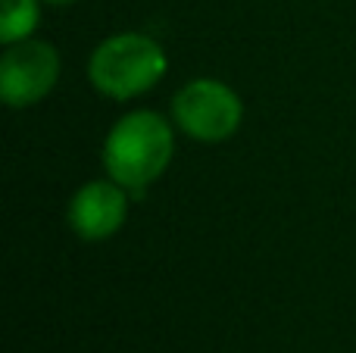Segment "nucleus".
I'll use <instances>...</instances> for the list:
<instances>
[{"mask_svg":"<svg viewBox=\"0 0 356 353\" xmlns=\"http://www.w3.org/2000/svg\"><path fill=\"white\" fill-rule=\"evenodd\" d=\"M172 129L160 113L138 110L122 116L104 144V166L125 191H144L172 163Z\"/></svg>","mask_w":356,"mask_h":353,"instance_id":"nucleus-1","label":"nucleus"},{"mask_svg":"<svg viewBox=\"0 0 356 353\" xmlns=\"http://www.w3.org/2000/svg\"><path fill=\"white\" fill-rule=\"evenodd\" d=\"M38 0H0V41H25L38 28Z\"/></svg>","mask_w":356,"mask_h":353,"instance_id":"nucleus-6","label":"nucleus"},{"mask_svg":"<svg viewBox=\"0 0 356 353\" xmlns=\"http://www.w3.org/2000/svg\"><path fill=\"white\" fill-rule=\"evenodd\" d=\"M166 75V54L147 35H116L91 54L88 79L100 94L113 100H129L150 91Z\"/></svg>","mask_w":356,"mask_h":353,"instance_id":"nucleus-2","label":"nucleus"},{"mask_svg":"<svg viewBox=\"0 0 356 353\" xmlns=\"http://www.w3.org/2000/svg\"><path fill=\"white\" fill-rule=\"evenodd\" d=\"M44 3H54V6H63V3H72V0H44Z\"/></svg>","mask_w":356,"mask_h":353,"instance_id":"nucleus-7","label":"nucleus"},{"mask_svg":"<svg viewBox=\"0 0 356 353\" xmlns=\"http://www.w3.org/2000/svg\"><path fill=\"white\" fill-rule=\"evenodd\" d=\"M172 116L188 138L216 144L238 131L241 119H244V106L228 85L216 79H194L175 94Z\"/></svg>","mask_w":356,"mask_h":353,"instance_id":"nucleus-3","label":"nucleus"},{"mask_svg":"<svg viewBox=\"0 0 356 353\" xmlns=\"http://www.w3.org/2000/svg\"><path fill=\"white\" fill-rule=\"evenodd\" d=\"M60 79V56L47 41L6 44L0 60V94L10 106H31L54 91Z\"/></svg>","mask_w":356,"mask_h":353,"instance_id":"nucleus-4","label":"nucleus"},{"mask_svg":"<svg viewBox=\"0 0 356 353\" xmlns=\"http://www.w3.org/2000/svg\"><path fill=\"white\" fill-rule=\"evenodd\" d=\"M129 216V194L119 181H88L69 204V225L85 241H106Z\"/></svg>","mask_w":356,"mask_h":353,"instance_id":"nucleus-5","label":"nucleus"}]
</instances>
